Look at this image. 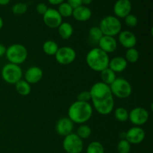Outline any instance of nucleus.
Instances as JSON below:
<instances>
[{
	"label": "nucleus",
	"instance_id": "35",
	"mask_svg": "<svg viewBox=\"0 0 153 153\" xmlns=\"http://www.w3.org/2000/svg\"><path fill=\"white\" fill-rule=\"evenodd\" d=\"M67 3H68L73 9L82 5V0H67Z\"/></svg>",
	"mask_w": 153,
	"mask_h": 153
},
{
	"label": "nucleus",
	"instance_id": "15",
	"mask_svg": "<svg viewBox=\"0 0 153 153\" xmlns=\"http://www.w3.org/2000/svg\"><path fill=\"white\" fill-rule=\"evenodd\" d=\"M118 42L126 49H131L137 44V37L132 31L124 30L118 34Z\"/></svg>",
	"mask_w": 153,
	"mask_h": 153
},
{
	"label": "nucleus",
	"instance_id": "28",
	"mask_svg": "<svg viewBox=\"0 0 153 153\" xmlns=\"http://www.w3.org/2000/svg\"><path fill=\"white\" fill-rule=\"evenodd\" d=\"M87 153H105L103 145L99 141H92L89 143L86 150Z\"/></svg>",
	"mask_w": 153,
	"mask_h": 153
},
{
	"label": "nucleus",
	"instance_id": "40",
	"mask_svg": "<svg viewBox=\"0 0 153 153\" xmlns=\"http://www.w3.org/2000/svg\"><path fill=\"white\" fill-rule=\"evenodd\" d=\"M120 140H122V139H125L126 138V131L125 132H121L120 134Z\"/></svg>",
	"mask_w": 153,
	"mask_h": 153
},
{
	"label": "nucleus",
	"instance_id": "3",
	"mask_svg": "<svg viewBox=\"0 0 153 153\" xmlns=\"http://www.w3.org/2000/svg\"><path fill=\"white\" fill-rule=\"evenodd\" d=\"M93 105L102 104L114 100L110 86L102 82L94 84L90 89Z\"/></svg>",
	"mask_w": 153,
	"mask_h": 153
},
{
	"label": "nucleus",
	"instance_id": "1",
	"mask_svg": "<svg viewBox=\"0 0 153 153\" xmlns=\"http://www.w3.org/2000/svg\"><path fill=\"white\" fill-rule=\"evenodd\" d=\"M94 108L89 102L75 101L68 108V117L74 123L85 124L93 116Z\"/></svg>",
	"mask_w": 153,
	"mask_h": 153
},
{
	"label": "nucleus",
	"instance_id": "31",
	"mask_svg": "<svg viewBox=\"0 0 153 153\" xmlns=\"http://www.w3.org/2000/svg\"><path fill=\"white\" fill-rule=\"evenodd\" d=\"M27 10H28V5L23 2L16 3L12 7V12L13 14L16 15L24 14L26 13Z\"/></svg>",
	"mask_w": 153,
	"mask_h": 153
},
{
	"label": "nucleus",
	"instance_id": "20",
	"mask_svg": "<svg viewBox=\"0 0 153 153\" xmlns=\"http://www.w3.org/2000/svg\"><path fill=\"white\" fill-rule=\"evenodd\" d=\"M58 31L59 36L64 40L70 39L73 34V27L67 22H62V23L58 27Z\"/></svg>",
	"mask_w": 153,
	"mask_h": 153
},
{
	"label": "nucleus",
	"instance_id": "25",
	"mask_svg": "<svg viewBox=\"0 0 153 153\" xmlns=\"http://www.w3.org/2000/svg\"><path fill=\"white\" fill-rule=\"evenodd\" d=\"M139 58H140V52L137 49L134 47L127 49L125 55V59L126 60L127 62L134 64L138 61Z\"/></svg>",
	"mask_w": 153,
	"mask_h": 153
},
{
	"label": "nucleus",
	"instance_id": "29",
	"mask_svg": "<svg viewBox=\"0 0 153 153\" xmlns=\"http://www.w3.org/2000/svg\"><path fill=\"white\" fill-rule=\"evenodd\" d=\"M89 37L92 41L97 43L103 37V34L99 26H93L89 30Z\"/></svg>",
	"mask_w": 153,
	"mask_h": 153
},
{
	"label": "nucleus",
	"instance_id": "16",
	"mask_svg": "<svg viewBox=\"0 0 153 153\" xmlns=\"http://www.w3.org/2000/svg\"><path fill=\"white\" fill-rule=\"evenodd\" d=\"M99 48L107 54L115 52L117 49V40L114 37L103 35L98 42Z\"/></svg>",
	"mask_w": 153,
	"mask_h": 153
},
{
	"label": "nucleus",
	"instance_id": "22",
	"mask_svg": "<svg viewBox=\"0 0 153 153\" xmlns=\"http://www.w3.org/2000/svg\"><path fill=\"white\" fill-rule=\"evenodd\" d=\"M14 85L16 92H17L19 95L25 97V96L29 95L30 93H31V85L28 84L25 79H21V80H19L17 83L15 84Z\"/></svg>",
	"mask_w": 153,
	"mask_h": 153
},
{
	"label": "nucleus",
	"instance_id": "32",
	"mask_svg": "<svg viewBox=\"0 0 153 153\" xmlns=\"http://www.w3.org/2000/svg\"><path fill=\"white\" fill-rule=\"evenodd\" d=\"M124 20H125L126 25L128 27H130V28H134V27L137 26V24H138V19H137V17L134 14H128V16H126L124 18Z\"/></svg>",
	"mask_w": 153,
	"mask_h": 153
},
{
	"label": "nucleus",
	"instance_id": "34",
	"mask_svg": "<svg viewBox=\"0 0 153 153\" xmlns=\"http://www.w3.org/2000/svg\"><path fill=\"white\" fill-rule=\"evenodd\" d=\"M48 8L49 7L46 6V4H44V3H39V4H37V7H36V10H37V12L39 14L43 15L46 13V10H48Z\"/></svg>",
	"mask_w": 153,
	"mask_h": 153
},
{
	"label": "nucleus",
	"instance_id": "2",
	"mask_svg": "<svg viewBox=\"0 0 153 153\" xmlns=\"http://www.w3.org/2000/svg\"><path fill=\"white\" fill-rule=\"evenodd\" d=\"M86 63L88 67L95 72H101L108 67V54L105 52L99 47L91 49L86 55Z\"/></svg>",
	"mask_w": 153,
	"mask_h": 153
},
{
	"label": "nucleus",
	"instance_id": "13",
	"mask_svg": "<svg viewBox=\"0 0 153 153\" xmlns=\"http://www.w3.org/2000/svg\"><path fill=\"white\" fill-rule=\"evenodd\" d=\"M132 10V4L130 0H117L114 5V13L118 19H124L130 14Z\"/></svg>",
	"mask_w": 153,
	"mask_h": 153
},
{
	"label": "nucleus",
	"instance_id": "27",
	"mask_svg": "<svg viewBox=\"0 0 153 153\" xmlns=\"http://www.w3.org/2000/svg\"><path fill=\"white\" fill-rule=\"evenodd\" d=\"M76 134L80 137L82 140L85 139H88L90 137V136L92 134V130H91V127L88 125H85V124H82L79 126V128H77L76 131Z\"/></svg>",
	"mask_w": 153,
	"mask_h": 153
},
{
	"label": "nucleus",
	"instance_id": "19",
	"mask_svg": "<svg viewBox=\"0 0 153 153\" xmlns=\"http://www.w3.org/2000/svg\"><path fill=\"white\" fill-rule=\"evenodd\" d=\"M128 66V62L124 57L117 56L111 58L109 61L108 67L113 70L115 73H120L123 72Z\"/></svg>",
	"mask_w": 153,
	"mask_h": 153
},
{
	"label": "nucleus",
	"instance_id": "21",
	"mask_svg": "<svg viewBox=\"0 0 153 153\" xmlns=\"http://www.w3.org/2000/svg\"><path fill=\"white\" fill-rule=\"evenodd\" d=\"M100 75H101L102 82L109 85V86H110V85L114 82L115 79L117 78V73H115L112 70H111L109 67H108V68L105 69L102 71L100 72Z\"/></svg>",
	"mask_w": 153,
	"mask_h": 153
},
{
	"label": "nucleus",
	"instance_id": "23",
	"mask_svg": "<svg viewBox=\"0 0 153 153\" xmlns=\"http://www.w3.org/2000/svg\"><path fill=\"white\" fill-rule=\"evenodd\" d=\"M43 51L46 55L49 56H55L57 51L59 49L58 43L52 40H46L43 44Z\"/></svg>",
	"mask_w": 153,
	"mask_h": 153
},
{
	"label": "nucleus",
	"instance_id": "4",
	"mask_svg": "<svg viewBox=\"0 0 153 153\" xmlns=\"http://www.w3.org/2000/svg\"><path fill=\"white\" fill-rule=\"evenodd\" d=\"M5 56L9 63L20 65L28 58V49L23 45L14 43L6 49Z\"/></svg>",
	"mask_w": 153,
	"mask_h": 153
},
{
	"label": "nucleus",
	"instance_id": "39",
	"mask_svg": "<svg viewBox=\"0 0 153 153\" xmlns=\"http://www.w3.org/2000/svg\"><path fill=\"white\" fill-rule=\"evenodd\" d=\"M10 1V0H0V5H7Z\"/></svg>",
	"mask_w": 153,
	"mask_h": 153
},
{
	"label": "nucleus",
	"instance_id": "38",
	"mask_svg": "<svg viewBox=\"0 0 153 153\" xmlns=\"http://www.w3.org/2000/svg\"><path fill=\"white\" fill-rule=\"evenodd\" d=\"M93 0H82V5H89V4H91V3H92Z\"/></svg>",
	"mask_w": 153,
	"mask_h": 153
},
{
	"label": "nucleus",
	"instance_id": "8",
	"mask_svg": "<svg viewBox=\"0 0 153 153\" xmlns=\"http://www.w3.org/2000/svg\"><path fill=\"white\" fill-rule=\"evenodd\" d=\"M63 149L67 153H81L84 149L83 140L76 133H71L64 137Z\"/></svg>",
	"mask_w": 153,
	"mask_h": 153
},
{
	"label": "nucleus",
	"instance_id": "5",
	"mask_svg": "<svg viewBox=\"0 0 153 153\" xmlns=\"http://www.w3.org/2000/svg\"><path fill=\"white\" fill-rule=\"evenodd\" d=\"M103 35L116 37L122 31V23L115 16H106L101 19L99 25Z\"/></svg>",
	"mask_w": 153,
	"mask_h": 153
},
{
	"label": "nucleus",
	"instance_id": "10",
	"mask_svg": "<svg viewBox=\"0 0 153 153\" xmlns=\"http://www.w3.org/2000/svg\"><path fill=\"white\" fill-rule=\"evenodd\" d=\"M55 60L61 65H70L76 58V52L70 46L59 47L55 55Z\"/></svg>",
	"mask_w": 153,
	"mask_h": 153
},
{
	"label": "nucleus",
	"instance_id": "14",
	"mask_svg": "<svg viewBox=\"0 0 153 153\" xmlns=\"http://www.w3.org/2000/svg\"><path fill=\"white\" fill-rule=\"evenodd\" d=\"M73 128H74V123L68 117L59 119L55 125V131L62 137H66L68 134L73 133Z\"/></svg>",
	"mask_w": 153,
	"mask_h": 153
},
{
	"label": "nucleus",
	"instance_id": "18",
	"mask_svg": "<svg viewBox=\"0 0 153 153\" xmlns=\"http://www.w3.org/2000/svg\"><path fill=\"white\" fill-rule=\"evenodd\" d=\"M72 16L79 22H86L92 16V11L88 6L81 5L73 9Z\"/></svg>",
	"mask_w": 153,
	"mask_h": 153
},
{
	"label": "nucleus",
	"instance_id": "36",
	"mask_svg": "<svg viewBox=\"0 0 153 153\" xmlns=\"http://www.w3.org/2000/svg\"><path fill=\"white\" fill-rule=\"evenodd\" d=\"M48 1L52 5H59L61 3L64 2V0H48Z\"/></svg>",
	"mask_w": 153,
	"mask_h": 153
},
{
	"label": "nucleus",
	"instance_id": "9",
	"mask_svg": "<svg viewBox=\"0 0 153 153\" xmlns=\"http://www.w3.org/2000/svg\"><path fill=\"white\" fill-rule=\"evenodd\" d=\"M149 114L147 109L143 107H135L131 109L128 114V120L134 126H143L148 122Z\"/></svg>",
	"mask_w": 153,
	"mask_h": 153
},
{
	"label": "nucleus",
	"instance_id": "30",
	"mask_svg": "<svg viewBox=\"0 0 153 153\" xmlns=\"http://www.w3.org/2000/svg\"><path fill=\"white\" fill-rule=\"evenodd\" d=\"M117 150L118 153H130L131 152V144L126 139L120 140L117 146Z\"/></svg>",
	"mask_w": 153,
	"mask_h": 153
},
{
	"label": "nucleus",
	"instance_id": "41",
	"mask_svg": "<svg viewBox=\"0 0 153 153\" xmlns=\"http://www.w3.org/2000/svg\"><path fill=\"white\" fill-rule=\"evenodd\" d=\"M3 25H4V21H3L2 18H1V16H0V30H1V28H2Z\"/></svg>",
	"mask_w": 153,
	"mask_h": 153
},
{
	"label": "nucleus",
	"instance_id": "6",
	"mask_svg": "<svg viewBox=\"0 0 153 153\" xmlns=\"http://www.w3.org/2000/svg\"><path fill=\"white\" fill-rule=\"evenodd\" d=\"M22 69L20 65L7 63L2 67L1 76L3 80L9 85H15L22 79Z\"/></svg>",
	"mask_w": 153,
	"mask_h": 153
},
{
	"label": "nucleus",
	"instance_id": "12",
	"mask_svg": "<svg viewBox=\"0 0 153 153\" xmlns=\"http://www.w3.org/2000/svg\"><path fill=\"white\" fill-rule=\"evenodd\" d=\"M146 133L143 128L140 126H133L128 131H126V140L133 145H137L141 143L144 140Z\"/></svg>",
	"mask_w": 153,
	"mask_h": 153
},
{
	"label": "nucleus",
	"instance_id": "7",
	"mask_svg": "<svg viewBox=\"0 0 153 153\" xmlns=\"http://www.w3.org/2000/svg\"><path fill=\"white\" fill-rule=\"evenodd\" d=\"M112 95L119 99H126L132 93V87L128 80L123 78H117L110 85Z\"/></svg>",
	"mask_w": 153,
	"mask_h": 153
},
{
	"label": "nucleus",
	"instance_id": "11",
	"mask_svg": "<svg viewBox=\"0 0 153 153\" xmlns=\"http://www.w3.org/2000/svg\"><path fill=\"white\" fill-rule=\"evenodd\" d=\"M43 21L45 25L50 28H58L62 23L63 18L55 8H48L43 15Z\"/></svg>",
	"mask_w": 153,
	"mask_h": 153
},
{
	"label": "nucleus",
	"instance_id": "24",
	"mask_svg": "<svg viewBox=\"0 0 153 153\" xmlns=\"http://www.w3.org/2000/svg\"><path fill=\"white\" fill-rule=\"evenodd\" d=\"M128 114L129 111L123 107H118L115 109L114 116V118L119 122H126L128 120Z\"/></svg>",
	"mask_w": 153,
	"mask_h": 153
},
{
	"label": "nucleus",
	"instance_id": "26",
	"mask_svg": "<svg viewBox=\"0 0 153 153\" xmlns=\"http://www.w3.org/2000/svg\"><path fill=\"white\" fill-rule=\"evenodd\" d=\"M63 17H70L73 15V8L67 2H63L58 5V8L57 10Z\"/></svg>",
	"mask_w": 153,
	"mask_h": 153
},
{
	"label": "nucleus",
	"instance_id": "17",
	"mask_svg": "<svg viewBox=\"0 0 153 153\" xmlns=\"http://www.w3.org/2000/svg\"><path fill=\"white\" fill-rule=\"evenodd\" d=\"M43 76V72L40 67L33 66L29 67L25 73V80L30 85L38 83Z\"/></svg>",
	"mask_w": 153,
	"mask_h": 153
},
{
	"label": "nucleus",
	"instance_id": "33",
	"mask_svg": "<svg viewBox=\"0 0 153 153\" xmlns=\"http://www.w3.org/2000/svg\"><path fill=\"white\" fill-rule=\"evenodd\" d=\"M77 100L78 101L89 102V101H91V96L90 91H84L79 93L77 95Z\"/></svg>",
	"mask_w": 153,
	"mask_h": 153
},
{
	"label": "nucleus",
	"instance_id": "37",
	"mask_svg": "<svg viewBox=\"0 0 153 153\" xmlns=\"http://www.w3.org/2000/svg\"><path fill=\"white\" fill-rule=\"evenodd\" d=\"M6 49H7V48L5 47V46H4L3 44L0 43V58L4 56V55H5Z\"/></svg>",
	"mask_w": 153,
	"mask_h": 153
}]
</instances>
